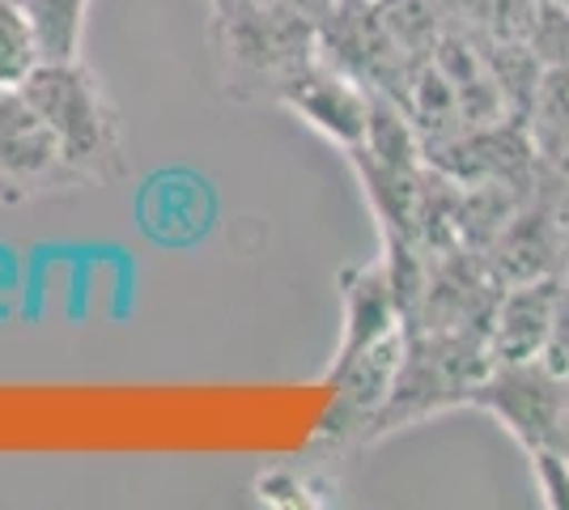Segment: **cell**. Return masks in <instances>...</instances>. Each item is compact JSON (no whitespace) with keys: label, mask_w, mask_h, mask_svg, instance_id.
<instances>
[{"label":"cell","mask_w":569,"mask_h":510,"mask_svg":"<svg viewBox=\"0 0 569 510\" xmlns=\"http://www.w3.org/2000/svg\"><path fill=\"white\" fill-rule=\"evenodd\" d=\"M221 86L238 102H281L289 81L319 60V26L272 0H209Z\"/></svg>","instance_id":"6da1fadb"},{"label":"cell","mask_w":569,"mask_h":510,"mask_svg":"<svg viewBox=\"0 0 569 510\" xmlns=\"http://www.w3.org/2000/svg\"><path fill=\"white\" fill-rule=\"evenodd\" d=\"M22 90L51 123L77 192L107 188L128 174L123 120L102 90V81L81 60H43L22 81Z\"/></svg>","instance_id":"7a4b0ae2"},{"label":"cell","mask_w":569,"mask_h":510,"mask_svg":"<svg viewBox=\"0 0 569 510\" xmlns=\"http://www.w3.org/2000/svg\"><path fill=\"white\" fill-rule=\"evenodd\" d=\"M493 370L489 337L485 332H433V328H408V353H403L400 379L391 388L387 409L375 421V438L408 430L433 413L463 409L468 391Z\"/></svg>","instance_id":"3957f363"},{"label":"cell","mask_w":569,"mask_h":510,"mask_svg":"<svg viewBox=\"0 0 569 510\" xmlns=\"http://www.w3.org/2000/svg\"><path fill=\"white\" fill-rule=\"evenodd\" d=\"M463 409L489 413L527 456L569 451L566 374L545 362H493V370L468 391Z\"/></svg>","instance_id":"277c9868"},{"label":"cell","mask_w":569,"mask_h":510,"mask_svg":"<svg viewBox=\"0 0 569 510\" xmlns=\"http://www.w3.org/2000/svg\"><path fill=\"white\" fill-rule=\"evenodd\" d=\"M77 192L64 149L22 86L0 90V204Z\"/></svg>","instance_id":"5b68a950"},{"label":"cell","mask_w":569,"mask_h":510,"mask_svg":"<svg viewBox=\"0 0 569 510\" xmlns=\"http://www.w3.org/2000/svg\"><path fill=\"white\" fill-rule=\"evenodd\" d=\"M426 162L463 188H476V183H519V188H527L540 170L531 128L515 116L468 123L442 141H429Z\"/></svg>","instance_id":"8992f818"},{"label":"cell","mask_w":569,"mask_h":510,"mask_svg":"<svg viewBox=\"0 0 569 510\" xmlns=\"http://www.w3.org/2000/svg\"><path fill=\"white\" fill-rule=\"evenodd\" d=\"M281 107L289 116H298L307 128H315L323 141H332L340 153H353L366 141L375 90H366L357 77H349L345 69H336L319 56L310 69H302L289 81Z\"/></svg>","instance_id":"52a82bcc"},{"label":"cell","mask_w":569,"mask_h":510,"mask_svg":"<svg viewBox=\"0 0 569 510\" xmlns=\"http://www.w3.org/2000/svg\"><path fill=\"white\" fill-rule=\"evenodd\" d=\"M480 260L493 272L498 286H519V281H540V277L566 272V256H561V239H557V221H552L540 170H536L531 192L522 196V204L498 230V239L480 251Z\"/></svg>","instance_id":"ba28073f"},{"label":"cell","mask_w":569,"mask_h":510,"mask_svg":"<svg viewBox=\"0 0 569 510\" xmlns=\"http://www.w3.org/2000/svg\"><path fill=\"white\" fill-rule=\"evenodd\" d=\"M561 277L501 286L498 307L489 316V353H493V362H545Z\"/></svg>","instance_id":"9c48e42d"},{"label":"cell","mask_w":569,"mask_h":510,"mask_svg":"<svg viewBox=\"0 0 569 510\" xmlns=\"http://www.w3.org/2000/svg\"><path fill=\"white\" fill-rule=\"evenodd\" d=\"M527 128H531V141H536V158L545 167L569 170V60L545 69Z\"/></svg>","instance_id":"30bf717a"},{"label":"cell","mask_w":569,"mask_h":510,"mask_svg":"<svg viewBox=\"0 0 569 510\" xmlns=\"http://www.w3.org/2000/svg\"><path fill=\"white\" fill-rule=\"evenodd\" d=\"M43 64V43L26 0H0V90L22 86Z\"/></svg>","instance_id":"8fae6325"},{"label":"cell","mask_w":569,"mask_h":510,"mask_svg":"<svg viewBox=\"0 0 569 510\" xmlns=\"http://www.w3.org/2000/svg\"><path fill=\"white\" fill-rule=\"evenodd\" d=\"M43 60H81V39H86V18L90 0H26Z\"/></svg>","instance_id":"7c38bea8"},{"label":"cell","mask_w":569,"mask_h":510,"mask_svg":"<svg viewBox=\"0 0 569 510\" xmlns=\"http://www.w3.org/2000/svg\"><path fill=\"white\" fill-rule=\"evenodd\" d=\"M256 502L272 510H315V507H332L336 486L307 477L298 468H268L256 477Z\"/></svg>","instance_id":"4fadbf2b"},{"label":"cell","mask_w":569,"mask_h":510,"mask_svg":"<svg viewBox=\"0 0 569 510\" xmlns=\"http://www.w3.org/2000/svg\"><path fill=\"white\" fill-rule=\"evenodd\" d=\"M527 460H531L540 502L548 510H569V451H536Z\"/></svg>","instance_id":"5bb4252c"},{"label":"cell","mask_w":569,"mask_h":510,"mask_svg":"<svg viewBox=\"0 0 569 510\" xmlns=\"http://www.w3.org/2000/svg\"><path fill=\"white\" fill-rule=\"evenodd\" d=\"M540 183H545V196L552 204V221H557V239H561V256H566L569 272V170L540 162Z\"/></svg>","instance_id":"9a60e30c"},{"label":"cell","mask_w":569,"mask_h":510,"mask_svg":"<svg viewBox=\"0 0 569 510\" xmlns=\"http://www.w3.org/2000/svg\"><path fill=\"white\" fill-rule=\"evenodd\" d=\"M545 366H552L557 374H569V272L561 277L557 307H552V332H548L545 344Z\"/></svg>","instance_id":"2e32d148"},{"label":"cell","mask_w":569,"mask_h":510,"mask_svg":"<svg viewBox=\"0 0 569 510\" xmlns=\"http://www.w3.org/2000/svg\"><path fill=\"white\" fill-rule=\"evenodd\" d=\"M272 4H281V9H293V13H302L307 22H323L328 13L336 9V0H272Z\"/></svg>","instance_id":"e0dca14e"},{"label":"cell","mask_w":569,"mask_h":510,"mask_svg":"<svg viewBox=\"0 0 569 510\" xmlns=\"http://www.w3.org/2000/svg\"><path fill=\"white\" fill-rule=\"evenodd\" d=\"M540 4H557V9H569V0H540Z\"/></svg>","instance_id":"ac0fdd59"},{"label":"cell","mask_w":569,"mask_h":510,"mask_svg":"<svg viewBox=\"0 0 569 510\" xmlns=\"http://www.w3.org/2000/svg\"><path fill=\"white\" fill-rule=\"evenodd\" d=\"M566 409H569V374H566Z\"/></svg>","instance_id":"d6986e66"}]
</instances>
